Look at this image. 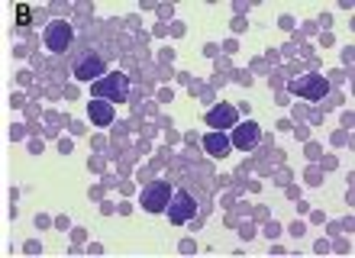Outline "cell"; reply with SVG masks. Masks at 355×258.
<instances>
[{"label": "cell", "mask_w": 355, "mask_h": 258, "mask_svg": "<svg viewBox=\"0 0 355 258\" xmlns=\"http://www.w3.org/2000/svg\"><path fill=\"white\" fill-rule=\"evenodd\" d=\"M168 220L175 223V226H181V223H187V220H194L197 216V200L191 197L187 191H178V194H171V203H168Z\"/></svg>", "instance_id": "5b68a950"}, {"label": "cell", "mask_w": 355, "mask_h": 258, "mask_svg": "<svg viewBox=\"0 0 355 258\" xmlns=\"http://www.w3.org/2000/svg\"><path fill=\"white\" fill-rule=\"evenodd\" d=\"M75 78L78 81H101V78H107V62H103V55H97V52H85V55L75 62Z\"/></svg>", "instance_id": "277c9868"}, {"label": "cell", "mask_w": 355, "mask_h": 258, "mask_svg": "<svg viewBox=\"0 0 355 258\" xmlns=\"http://www.w3.org/2000/svg\"><path fill=\"white\" fill-rule=\"evenodd\" d=\"M71 39H75V26L65 23V19H55V23H49L46 29V49L49 52H65L71 46Z\"/></svg>", "instance_id": "8992f818"}, {"label": "cell", "mask_w": 355, "mask_h": 258, "mask_svg": "<svg viewBox=\"0 0 355 258\" xmlns=\"http://www.w3.org/2000/svg\"><path fill=\"white\" fill-rule=\"evenodd\" d=\"M171 184L168 181H155L152 187H146L142 191V197H139V207L146 213H165L168 210V203H171Z\"/></svg>", "instance_id": "3957f363"}, {"label": "cell", "mask_w": 355, "mask_h": 258, "mask_svg": "<svg viewBox=\"0 0 355 258\" xmlns=\"http://www.w3.org/2000/svg\"><path fill=\"white\" fill-rule=\"evenodd\" d=\"M288 91L297 97H307V101H323L329 94V81L323 74H307V78H294L288 84Z\"/></svg>", "instance_id": "7a4b0ae2"}, {"label": "cell", "mask_w": 355, "mask_h": 258, "mask_svg": "<svg viewBox=\"0 0 355 258\" xmlns=\"http://www.w3.org/2000/svg\"><path fill=\"white\" fill-rule=\"evenodd\" d=\"M230 142H233L236 148H255L259 142H262V129H259V123H255V120L236 123V126H233V136H230Z\"/></svg>", "instance_id": "ba28073f"}, {"label": "cell", "mask_w": 355, "mask_h": 258, "mask_svg": "<svg viewBox=\"0 0 355 258\" xmlns=\"http://www.w3.org/2000/svg\"><path fill=\"white\" fill-rule=\"evenodd\" d=\"M17 19H19V26H26L29 19H33V10H29V7H23V3H19V7H17Z\"/></svg>", "instance_id": "8fae6325"}, {"label": "cell", "mask_w": 355, "mask_h": 258, "mask_svg": "<svg viewBox=\"0 0 355 258\" xmlns=\"http://www.w3.org/2000/svg\"><path fill=\"white\" fill-rule=\"evenodd\" d=\"M230 146H233V142H230V132H220V129H214V132H207V136H204V148L214 158H223L226 152H230Z\"/></svg>", "instance_id": "9c48e42d"}, {"label": "cell", "mask_w": 355, "mask_h": 258, "mask_svg": "<svg viewBox=\"0 0 355 258\" xmlns=\"http://www.w3.org/2000/svg\"><path fill=\"white\" fill-rule=\"evenodd\" d=\"M87 117H91V123H97V126H110L113 123V103L110 101L87 103Z\"/></svg>", "instance_id": "30bf717a"}, {"label": "cell", "mask_w": 355, "mask_h": 258, "mask_svg": "<svg viewBox=\"0 0 355 258\" xmlns=\"http://www.w3.org/2000/svg\"><path fill=\"white\" fill-rule=\"evenodd\" d=\"M94 101H110V103H126V94H130V78L123 71H113L107 78L91 84Z\"/></svg>", "instance_id": "6da1fadb"}, {"label": "cell", "mask_w": 355, "mask_h": 258, "mask_svg": "<svg viewBox=\"0 0 355 258\" xmlns=\"http://www.w3.org/2000/svg\"><path fill=\"white\" fill-rule=\"evenodd\" d=\"M236 123H239V110H236L233 103H216V107H210V110H207V126H210V129L226 132V129H233Z\"/></svg>", "instance_id": "52a82bcc"}]
</instances>
